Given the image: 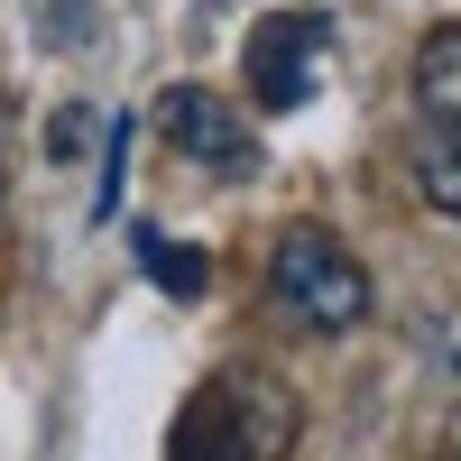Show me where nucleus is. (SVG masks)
<instances>
[{"instance_id":"1","label":"nucleus","mask_w":461,"mask_h":461,"mask_svg":"<svg viewBox=\"0 0 461 461\" xmlns=\"http://www.w3.org/2000/svg\"><path fill=\"white\" fill-rule=\"evenodd\" d=\"M295 388L258 360H230L212 369L194 397H185L176 434H167V461H286L295 452Z\"/></svg>"},{"instance_id":"2","label":"nucleus","mask_w":461,"mask_h":461,"mask_svg":"<svg viewBox=\"0 0 461 461\" xmlns=\"http://www.w3.org/2000/svg\"><path fill=\"white\" fill-rule=\"evenodd\" d=\"M267 295H277L304 332H360L369 323V267L341 249L323 221H295L277 240V258H267Z\"/></svg>"},{"instance_id":"3","label":"nucleus","mask_w":461,"mask_h":461,"mask_svg":"<svg viewBox=\"0 0 461 461\" xmlns=\"http://www.w3.org/2000/svg\"><path fill=\"white\" fill-rule=\"evenodd\" d=\"M323 56H332V19L323 10H277L249 28V102L258 111H304L323 84Z\"/></svg>"},{"instance_id":"4","label":"nucleus","mask_w":461,"mask_h":461,"mask_svg":"<svg viewBox=\"0 0 461 461\" xmlns=\"http://www.w3.org/2000/svg\"><path fill=\"white\" fill-rule=\"evenodd\" d=\"M158 130H167L176 158H194L203 176H249V167H258V130H249V111H230V102L203 93V84H176V93L158 102Z\"/></svg>"},{"instance_id":"5","label":"nucleus","mask_w":461,"mask_h":461,"mask_svg":"<svg viewBox=\"0 0 461 461\" xmlns=\"http://www.w3.org/2000/svg\"><path fill=\"white\" fill-rule=\"evenodd\" d=\"M415 111L443 121V130H461V19L415 47Z\"/></svg>"},{"instance_id":"6","label":"nucleus","mask_w":461,"mask_h":461,"mask_svg":"<svg viewBox=\"0 0 461 461\" xmlns=\"http://www.w3.org/2000/svg\"><path fill=\"white\" fill-rule=\"evenodd\" d=\"M415 194H425L443 221H461V130H443V121H425L415 130Z\"/></svg>"},{"instance_id":"7","label":"nucleus","mask_w":461,"mask_h":461,"mask_svg":"<svg viewBox=\"0 0 461 461\" xmlns=\"http://www.w3.org/2000/svg\"><path fill=\"white\" fill-rule=\"evenodd\" d=\"M139 258H148V277H158L167 295H203V249H185V240H158V230H139Z\"/></svg>"},{"instance_id":"8","label":"nucleus","mask_w":461,"mask_h":461,"mask_svg":"<svg viewBox=\"0 0 461 461\" xmlns=\"http://www.w3.org/2000/svg\"><path fill=\"white\" fill-rule=\"evenodd\" d=\"M0 185H10V111H0Z\"/></svg>"}]
</instances>
